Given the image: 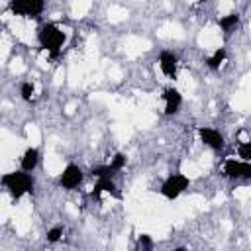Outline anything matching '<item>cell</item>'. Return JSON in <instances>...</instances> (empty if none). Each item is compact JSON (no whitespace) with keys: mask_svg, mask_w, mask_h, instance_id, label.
I'll return each instance as SVG.
<instances>
[{"mask_svg":"<svg viewBox=\"0 0 251 251\" xmlns=\"http://www.w3.org/2000/svg\"><path fill=\"white\" fill-rule=\"evenodd\" d=\"M2 182H4V186L10 190V194L14 198H20L25 192H31V188H33V178L25 171L8 173V175L2 176Z\"/></svg>","mask_w":251,"mask_h":251,"instance_id":"6da1fadb","label":"cell"},{"mask_svg":"<svg viewBox=\"0 0 251 251\" xmlns=\"http://www.w3.org/2000/svg\"><path fill=\"white\" fill-rule=\"evenodd\" d=\"M63 41H65V33L57 25L47 24V25H43L39 29V43H41V47H45L53 55L59 53V47L63 45Z\"/></svg>","mask_w":251,"mask_h":251,"instance_id":"7a4b0ae2","label":"cell"},{"mask_svg":"<svg viewBox=\"0 0 251 251\" xmlns=\"http://www.w3.org/2000/svg\"><path fill=\"white\" fill-rule=\"evenodd\" d=\"M10 10L20 16H37L43 12L41 0H14L10 2Z\"/></svg>","mask_w":251,"mask_h":251,"instance_id":"3957f363","label":"cell"},{"mask_svg":"<svg viewBox=\"0 0 251 251\" xmlns=\"http://www.w3.org/2000/svg\"><path fill=\"white\" fill-rule=\"evenodd\" d=\"M188 186V178L184 176V175H173V176H169L165 182H163V188H161V192L167 196V198H176L184 188Z\"/></svg>","mask_w":251,"mask_h":251,"instance_id":"277c9868","label":"cell"},{"mask_svg":"<svg viewBox=\"0 0 251 251\" xmlns=\"http://www.w3.org/2000/svg\"><path fill=\"white\" fill-rule=\"evenodd\" d=\"M80 180H82V171H80L76 165H67L65 171H63V175H61V184H63V188H69V190H71V188L78 186Z\"/></svg>","mask_w":251,"mask_h":251,"instance_id":"5b68a950","label":"cell"},{"mask_svg":"<svg viewBox=\"0 0 251 251\" xmlns=\"http://www.w3.org/2000/svg\"><path fill=\"white\" fill-rule=\"evenodd\" d=\"M180 102H182V96L176 88H167L165 90V114H176L178 108H180Z\"/></svg>","mask_w":251,"mask_h":251,"instance_id":"8992f818","label":"cell"},{"mask_svg":"<svg viewBox=\"0 0 251 251\" xmlns=\"http://www.w3.org/2000/svg\"><path fill=\"white\" fill-rule=\"evenodd\" d=\"M200 137H202V141L206 143V145H210L212 149H222L224 147V137L216 131V129H212V127H200Z\"/></svg>","mask_w":251,"mask_h":251,"instance_id":"52a82bcc","label":"cell"},{"mask_svg":"<svg viewBox=\"0 0 251 251\" xmlns=\"http://www.w3.org/2000/svg\"><path fill=\"white\" fill-rule=\"evenodd\" d=\"M159 65H161V71L167 75V76H173L176 75V57L169 51H163L161 57H159Z\"/></svg>","mask_w":251,"mask_h":251,"instance_id":"ba28073f","label":"cell"},{"mask_svg":"<svg viewBox=\"0 0 251 251\" xmlns=\"http://www.w3.org/2000/svg\"><path fill=\"white\" fill-rule=\"evenodd\" d=\"M37 161H39V153H37V149L29 147V149L24 153V157H22V171H25V173L33 171L35 165H37Z\"/></svg>","mask_w":251,"mask_h":251,"instance_id":"9c48e42d","label":"cell"},{"mask_svg":"<svg viewBox=\"0 0 251 251\" xmlns=\"http://www.w3.org/2000/svg\"><path fill=\"white\" fill-rule=\"evenodd\" d=\"M243 169H245V163L243 161H235V159H227L226 165H224V173L231 178H237V176H243Z\"/></svg>","mask_w":251,"mask_h":251,"instance_id":"30bf717a","label":"cell"},{"mask_svg":"<svg viewBox=\"0 0 251 251\" xmlns=\"http://www.w3.org/2000/svg\"><path fill=\"white\" fill-rule=\"evenodd\" d=\"M102 190H108V192H112V194H118L116 184H114L110 178H100V180H98V184H96V186H94V190H92V196H98Z\"/></svg>","mask_w":251,"mask_h":251,"instance_id":"8fae6325","label":"cell"},{"mask_svg":"<svg viewBox=\"0 0 251 251\" xmlns=\"http://www.w3.org/2000/svg\"><path fill=\"white\" fill-rule=\"evenodd\" d=\"M237 22H239V16H237V14H229V16H226V18L220 20V27H222L226 33H231V29L237 25Z\"/></svg>","mask_w":251,"mask_h":251,"instance_id":"7c38bea8","label":"cell"},{"mask_svg":"<svg viewBox=\"0 0 251 251\" xmlns=\"http://www.w3.org/2000/svg\"><path fill=\"white\" fill-rule=\"evenodd\" d=\"M224 59H226V49H218V51H216V53H214L206 63H208V67H210V69H218V67L224 63Z\"/></svg>","mask_w":251,"mask_h":251,"instance_id":"4fadbf2b","label":"cell"},{"mask_svg":"<svg viewBox=\"0 0 251 251\" xmlns=\"http://www.w3.org/2000/svg\"><path fill=\"white\" fill-rule=\"evenodd\" d=\"M112 175H114V169L110 165H102V167L92 169V176H98V178H110Z\"/></svg>","mask_w":251,"mask_h":251,"instance_id":"5bb4252c","label":"cell"},{"mask_svg":"<svg viewBox=\"0 0 251 251\" xmlns=\"http://www.w3.org/2000/svg\"><path fill=\"white\" fill-rule=\"evenodd\" d=\"M237 153H239V157H241V161H243V163H249V159H251V139H247V141L239 143Z\"/></svg>","mask_w":251,"mask_h":251,"instance_id":"9a60e30c","label":"cell"},{"mask_svg":"<svg viewBox=\"0 0 251 251\" xmlns=\"http://www.w3.org/2000/svg\"><path fill=\"white\" fill-rule=\"evenodd\" d=\"M135 251H153V241L149 235H139L137 239V245H135Z\"/></svg>","mask_w":251,"mask_h":251,"instance_id":"2e32d148","label":"cell"},{"mask_svg":"<svg viewBox=\"0 0 251 251\" xmlns=\"http://www.w3.org/2000/svg\"><path fill=\"white\" fill-rule=\"evenodd\" d=\"M124 165H126V155L116 153V155H114V159H112V163H110V167L114 169V173H116V171H120Z\"/></svg>","mask_w":251,"mask_h":251,"instance_id":"e0dca14e","label":"cell"},{"mask_svg":"<svg viewBox=\"0 0 251 251\" xmlns=\"http://www.w3.org/2000/svg\"><path fill=\"white\" fill-rule=\"evenodd\" d=\"M20 92H22V98L24 100H31V96H33V84L31 82H24Z\"/></svg>","mask_w":251,"mask_h":251,"instance_id":"ac0fdd59","label":"cell"},{"mask_svg":"<svg viewBox=\"0 0 251 251\" xmlns=\"http://www.w3.org/2000/svg\"><path fill=\"white\" fill-rule=\"evenodd\" d=\"M61 235H63V229H61V227H51V229L47 231V241L55 243V241L61 239Z\"/></svg>","mask_w":251,"mask_h":251,"instance_id":"d6986e66","label":"cell"},{"mask_svg":"<svg viewBox=\"0 0 251 251\" xmlns=\"http://www.w3.org/2000/svg\"><path fill=\"white\" fill-rule=\"evenodd\" d=\"M243 176H245V178H251V163H245V169H243Z\"/></svg>","mask_w":251,"mask_h":251,"instance_id":"ffe728a7","label":"cell"},{"mask_svg":"<svg viewBox=\"0 0 251 251\" xmlns=\"http://www.w3.org/2000/svg\"><path fill=\"white\" fill-rule=\"evenodd\" d=\"M175 251H188V249H186V247H176Z\"/></svg>","mask_w":251,"mask_h":251,"instance_id":"44dd1931","label":"cell"}]
</instances>
